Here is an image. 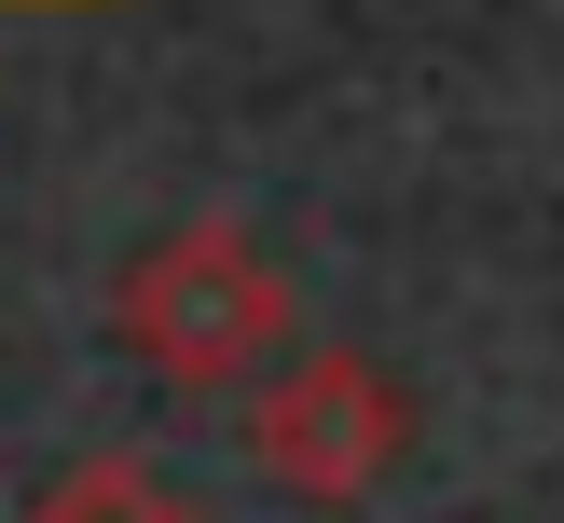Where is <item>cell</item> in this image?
Wrapping results in <instances>:
<instances>
[{"label": "cell", "mask_w": 564, "mask_h": 523, "mask_svg": "<svg viewBox=\"0 0 564 523\" xmlns=\"http://www.w3.org/2000/svg\"><path fill=\"white\" fill-rule=\"evenodd\" d=\"M110 330H124L138 372L220 400V385H262L290 358V275L248 220H180L110 275Z\"/></svg>", "instance_id": "cell-1"}, {"label": "cell", "mask_w": 564, "mask_h": 523, "mask_svg": "<svg viewBox=\"0 0 564 523\" xmlns=\"http://www.w3.org/2000/svg\"><path fill=\"white\" fill-rule=\"evenodd\" d=\"M235 440H248V468H262L275 495L358 510V495H386V468L413 455V385L386 372L372 345H290L262 385H248Z\"/></svg>", "instance_id": "cell-2"}, {"label": "cell", "mask_w": 564, "mask_h": 523, "mask_svg": "<svg viewBox=\"0 0 564 523\" xmlns=\"http://www.w3.org/2000/svg\"><path fill=\"white\" fill-rule=\"evenodd\" d=\"M14 523H207V510H193L152 455H83V468H55Z\"/></svg>", "instance_id": "cell-3"}, {"label": "cell", "mask_w": 564, "mask_h": 523, "mask_svg": "<svg viewBox=\"0 0 564 523\" xmlns=\"http://www.w3.org/2000/svg\"><path fill=\"white\" fill-rule=\"evenodd\" d=\"M0 14H110V0H0Z\"/></svg>", "instance_id": "cell-4"}]
</instances>
